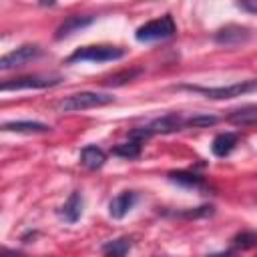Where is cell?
Listing matches in <instances>:
<instances>
[{"label":"cell","mask_w":257,"mask_h":257,"mask_svg":"<svg viewBox=\"0 0 257 257\" xmlns=\"http://www.w3.org/2000/svg\"><path fill=\"white\" fill-rule=\"evenodd\" d=\"M183 90L189 92H199L205 94L207 98L213 100H223V98H235V96H243L249 92H257V78H249V80H241V82H233L227 86H197V84H183L179 86Z\"/></svg>","instance_id":"cell-1"},{"label":"cell","mask_w":257,"mask_h":257,"mask_svg":"<svg viewBox=\"0 0 257 257\" xmlns=\"http://www.w3.org/2000/svg\"><path fill=\"white\" fill-rule=\"evenodd\" d=\"M175 32H177V26H175L173 16L171 14H165L161 18L149 20L143 26H139L137 32H135V38L139 42H155V40L171 38Z\"/></svg>","instance_id":"cell-2"},{"label":"cell","mask_w":257,"mask_h":257,"mask_svg":"<svg viewBox=\"0 0 257 257\" xmlns=\"http://www.w3.org/2000/svg\"><path fill=\"white\" fill-rule=\"evenodd\" d=\"M122 56H124L122 48L98 44V46H82V48L74 50L66 58V62H110V60H118Z\"/></svg>","instance_id":"cell-3"},{"label":"cell","mask_w":257,"mask_h":257,"mask_svg":"<svg viewBox=\"0 0 257 257\" xmlns=\"http://www.w3.org/2000/svg\"><path fill=\"white\" fill-rule=\"evenodd\" d=\"M110 102H114V96L106 94V92H76V94L66 96L58 104V108L64 110V112H76V110L104 106V104H110Z\"/></svg>","instance_id":"cell-4"},{"label":"cell","mask_w":257,"mask_h":257,"mask_svg":"<svg viewBox=\"0 0 257 257\" xmlns=\"http://www.w3.org/2000/svg\"><path fill=\"white\" fill-rule=\"evenodd\" d=\"M62 78L60 76H40V74H30V76H20L12 80H4L0 88L4 92L8 90H22V88H50L56 86Z\"/></svg>","instance_id":"cell-5"},{"label":"cell","mask_w":257,"mask_h":257,"mask_svg":"<svg viewBox=\"0 0 257 257\" xmlns=\"http://www.w3.org/2000/svg\"><path fill=\"white\" fill-rule=\"evenodd\" d=\"M38 56H40V48L36 44H24V46H20V48H16V50H12L0 58V70H12L18 66H24Z\"/></svg>","instance_id":"cell-6"},{"label":"cell","mask_w":257,"mask_h":257,"mask_svg":"<svg viewBox=\"0 0 257 257\" xmlns=\"http://www.w3.org/2000/svg\"><path fill=\"white\" fill-rule=\"evenodd\" d=\"M251 38V30L247 26H239V24H229L225 28H219L213 36V40L221 46H239L243 42H247Z\"/></svg>","instance_id":"cell-7"},{"label":"cell","mask_w":257,"mask_h":257,"mask_svg":"<svg viewBox=\"0 0 257 257\" xmlns=\"http://www.w3.org/2000/svg\"><path fill=\"white\" fill-rule=\"evenodd\" d=\"M185 128V118L179 114V112H169L165 116H159L155 118L153 122L147 124V131L149 135H167V133H175V131H181Z\"/></svg>","instance_id":"cell-8"},{"label":"cell","mask_w":257,"mask_h":257,"mask_svg":"<svg viewBox=\"0 0 257 257\" xmlns=\"http://www.w3.org/2000/svg\"><path fill=\"white\" fill-rule=\"evenodd\" d=\"M135 203H137V195L133 191H122V193H118L116 197L110 199V203H108V215L112 219H122L133 209Z\"/></svg>","instance_id":"cell-9"},{"label":"cell","mask_w":257,"mask_h":257,"mask_svg":"<svg viewBox=\"0 0 257 257\" xmlns=\"http://www.w3.org/2000/svg\"><path fill=\"white\" fill-rule=\"evenodd\" d=\"M92 22H94V16H78V14L68 16V18L56 28L54 38H56V40H62V38H66V36H70V34H74V32L86 28V26L92 24Z\"/></svg>","instance_id":"cell-10"},{"label":"cell","mask_w":257,"mask_h":257,"mask_svg":"<svg viewBox=\"0 0 257 257\" xmlns=\"http://www.w3.org/2000/svg\"><path fill=\"white\" fill-rule=\"evenodd\" d=\"M2 131H6V133H24V135H38V133L50 131V126L44 124V122H38V120H12V122H4Z\"/></svg>","instance_id":"cell-11"},{"label":"cell","mask_w":257,"mask_h":257,"mask_svg":"<svg viewBox=\"0 0 257 257\" xmlns=\"http://www.w3.org/2000/svg\"><path fill=\"white\" fill-rule=\"evenodd\" d=\"M227 122L237 124V126H247V124H257V104H245L227 114Z\"/></svg>","instance_id":"cell-12"},{"label":"cell","mask_w":257,"mask_h":257,"mask_svg":"<svg viewBox=\"0 0 257 257\" xmlns=\"http://www.w3.org/2000/svg\"><path fill=\"white\" fill-rule=\"evenodd\" d=\"M237 135L235 133H221L213 139L211 143V151L215 157H227L235 147H237Z\"/></svg>","instance_id":"cell-13"},{"label":"cell","mask_w":257,"mask_h":257,"mask_svg":"<svg viewBox=\"0 0 257 257\" xmlns=\"http://www.w3.org/2000/svg\"><path fill=\"white\" fill-rule=\"evenodd\" d=\"M104 161H106L104 151L98 149V147H94V145H88V147H84V149L80 151V163H82L86 169H90V171L100 169V167L104 165Z\"/></svg>","instance_id":"cell-14"},{"label":"cell","mask_w":257,"mask_h":257,"mask_svg":"<svg viewBox=\"0 0 257 257\" xmlns=\"http://www.w3.org/2000/svg\"><path fill=\"white\" fill-rule=\"evenodd\" d=\"M60 215L68 221V223H76L78 219H80V215H82V195L78 193V191H74L70 197H68V201L62 205V209H60Z\"/></svg>","instance_id":"cell-15"},{"label":"cell","mask_w":257,"mask_h":257,"mask_svg":"<svg viewBox=\"0 0 257 257\" xmlns=\"http://www.w3.org/2000/svg\"><path fill=\"white\" fill-rule=\"evenodd\" d=\"M169 179L181 187H187V189H201L205 187V181L201 175L197 173H191V171H173L169 173Z\"/></svg>","instance_id":"cell-16"},{"label":"cell","mask_w":257,"mask_h":257,"mask_svg":"<svg viewBox=\"0 0 257 257\" xmlns=\"http://www.w3.org/2000/svg\"><path fill=\"white\" fill-rule=\"evenodd\" d=\"M131 249V239L122 237V239H114L108 241L106 245H102V253L104 257H124Z\"/></svg>","instance_id":"cell-17"},{"label":"cell","mask_w":257,"mask_h":257,"mask_svg":"<svg viewBox=\"0 0 257 257\" xmlns=\"http://www.w3.org/2000/svg\"><path fill=\"white\" fill-rule=\"evenodd\" d=\"M141 147L143 143L139 141H128V143H120L112 149V155L116 157H122V159H137L141 155Z\"/></svg>","instance_id":"cell-18"},{"label":"cell","mask_w":257,"mask_h":257,"mask_svg":"<svg viewBox=\"0 0 257 257\" xmlns=\"http://www.w3.org/2000/svg\"><path fill=\"white\" fill-rule=\"evenodd\" d=\"M233 247H237L241 251L257 247V233L255 231H241V233H237L233 237Z\"/></svg>","instance_id":"cell-19"},{"label":"cell","mask_w":257,"mask_h":257,"mask_svg":"<svg viewBox=\"0 0 257 257\" xmlns=\"http://www.w3.org/2000/svg\"><path fill=\"white\" fill-rule=\"evenodd\" d=\"M143 70L141 68H131V70H122V72H118V74H112V76H108L106 78V86H120V84H126V82H131L133 78H137L139 74H141Z\"/></svg>","instance_id":"cell-20"},{"label":"cell","mask_w":257,"mask_h":257,"mask_svg":"<svg viewBox=\"0 0 257 257\" xmlns=\"http://www.w3.org/2000/svg\"><path fill=\"white\" fill-rule=\"evenodd\" d=\"M219 118L211 116V114H195L191 118H185V126H193V128H201V126H211L217 124Z\"/></svg>","instance_id":"cell-21"},{"label":"cell","mask_w":257,"mask_h":257,"mask_svg":"<svg viewBox=\"0 0 257 257\" xmlns=\"http://www.w3.org/2000/svg\"><path fill=\"white\" fill-rule=\"evenodd\" d=\"M237 8H241L245 12L257 14V0H241V2H237Z\"/></svg>","instance_id":"cell-22"},{"label":"cell","mask_w":257,"mask_h":257,"mask_svg":"<svg viewBox=\"0 0 257 257\" xmlns=\"http://www.w3.org/2000/svg\"><path fill=\"white\" fill-rule=\"evenodd\" d=\"M207 257H237L233 251H219V253H211Z\"/></svg>","instance_id":"cell-23"}]
</instances>
